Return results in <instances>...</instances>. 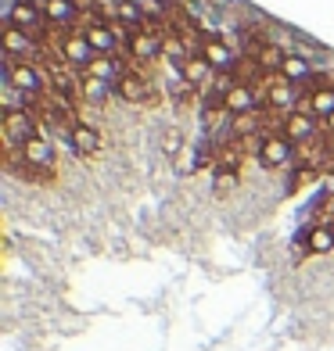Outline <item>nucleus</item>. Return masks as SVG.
I'll return each instance as SVG.
<instances>
[{
	"label": "nucleus",
	"mask_w": 334,
	"mask_h": 351,
	"mask_svg": "<svg viewBox=\"0 0 334 351\" xmlns=\"http://www.w3.org/2000/svg\"><path fill=\"white\" fill-rule=\"evenodd\" d=\"M4 133L11 143H19V147H25L33 136H40V125L33 119V111L29 108H8L4 111Z\"/></svg>",
	"instance_id": "f257e3e1"
},
{
	"label": "nucleus",
	"mask_w": 334,
	"mask_h": 351,
	"mask_svg": "<svg viewBox=\"0 0 334 351\" xmlns=\"http://www.w3.org/2000/svg\"><path fill=\"white\" fill-rule=\"evenodd\" d=\"M4 79H8V86H11V90H22L25 97H40V90H43V75H40V69L29 65V61H14V58H8V72H4Z\"/></svg>",
	"instance_id": "f03ea898"
},
{
	"label": "nucleus",
	"mask_w": 334,
	"mask_h": 351,
	"mask_svg": "<svg viewBox=\"0 0 334 351\" xmlns=\"http://www.w3.org/2000/svg\"><path fill=\"white\" fill-rule=\"evenodd\" d=\"M295 158V143L288 136H266L259 143V162L266 169H284Z\"/></svg>",
	"instance_id": "7ed1b4c3"
},
{
	"label": "nucleus",
	"mask_w": 334,
	"mask_h": 351,
	"mask_svg": "<svg viewBox=\"0 0 334 351\" xmlns=\"http://www.w3.org/2000/svg\"><path fill=\"white\" fill-rule=\"evenodd\" d=\"M40 22H43V14L33 0H19V4H11V11H8V25L22 29V33H36Z\"/></svg>",
	"instance_id": "20e7f679"
},
{
	"label": "nucleus",
	"mask_w": 334,
	"mask_h": 351,
	"mask_svg": "<svg viewBox=\"0 0 334 351\" xmlns=\"http://www.w3.org/2000/svg\"><path fill=\"white\" fill-rule=\"evenodd\" d=\"M61 54H65V61H69V65H76V69H90L93 61H98V51L87 43V36L61 40Z\"/></svg>",
	"instance_id": "39448f33"
},
{
	"label": "nucleus",
	"mask_w": 334,
	"mask_h": 351,
	"mask_svg": "<svg viewBox=\"0 0 334 351\" xmlns=\"http://www.w3.org/2000/svg\"><path fill=\"white\" fill-rule=\"evenodd\" d=\"M201 58L212 65V72H227V69H234L237 65V58H234V51L223 40H205L201 43Z\"/></svg>",
	"instance_id": "423d86ee"
},
{
	"label": "nucleus",
	"mask_w": 334,
	"mask_h": 351,
	"mask_svg": "<svg viewBox=\"0 0 334 351\" xmlns=\"http://www.w3.org/2000/svg\"><path fill=\"white\" fill-rule=\"evenodd\" d=\"M259 108V97H256V90H252L248 83H237L234 90H230V97H227V111H230V119L237 115H252V111Z\"/></svg>",
	"instance_id": "0eeeda50"
},
{
	"label": "nucleus",
	"mask_w": 334,
	"mask_h": 351,
	"mask_svg": "<svg viewBox=\"0 0 334 351\" xmlns=\"http://www.w3.org/2000/svg\"><path fill=\"white\" fill-rule=\"evenodd\" d=\"M22 158H25L29 165H36V169H51V165H54V147H51V140H47L43 133L33 136V140H29L25 147H22Z\"/></svg>",
	"instance_id": "6e6552de"
},
{
	"label": "nucleus",
	"mask_w": 334,
	"mask_h": 351,
	"mask_svg": "<svg viewBox=\"0 0 334 351\" xmlns=\"http://www.w3.org/2000/svg\"><path fill=\"white\" fill-rule=\"evenodd\" d=\"M115 93H119L126 104H144V101H148V83H144V75L126 72L119 83H115Z\"/></svg>",
	"instance_id": "1a4fd4ad"
},
{
	"label": "nucleus",
	"mask_w": 334,
	"mask_h": 351,
	"mask_svg": "<svg viewBox=\"0 0 334 351\" xmlns=\"http://www.w3.org/2000/svg\"><path fill=\"white\" fill-rule=\"evenodd\" d=\"M295 83H288L284 75H277V79H269V86H266V101L274 104V108H280V111H288L291 115V104H295Z\"/></svg>",
	"instance_id": "9d476101"
},
{
	"label": "nucleus",
	"mask_w": 334,
	"mask_h": 351,
	"mask_svg": "<svg viewBox=\"0 0 334 351\" xmlns=\"http://www.w3.org/2000/svg\"><path fill=\"white\" fill-rule=\"evenodd\" d=\"M69 143H72V151L79 158H90L93 151L101 147V136H98V130H90V125H72V130H69Z\"/></svg>",
	"instance_id": "9b49d317"
},
{
	"label": "nucleus",
	"mask_w": 334,
	"mask_h": 351,
	"mask_svg": "<svg viewBox=\"0 0 334 351\" xmlns=\"http://www.w3.org/2000/svg\"><path fill=\"white\" fill-rule=\"evenodd\" d=\"M284 136H288L291 143H306V140H313V115L309 111H291L288 119H284Z\"/></svg>",
	"instance_id": "f8f14e48"
},
{
	"label": "nucleus",
	"mask_w": 334,
	"mask_h": 351,
	"mask_svg": "<svg viewBox=\"0 0 334 351\" xmlns=\"http://www.w3.org/2000/svg\"><path fill=\"white\" fill-rule=\"evenodd\" d=\"M29 51H33V33H22V29H14V25H4V58L19 61Z\"/></svg>",
	"instance_id": "ddd939ff"
},
{
	"label": "nucleus",
	"mask_w": 334,
	"mask_h": 351,
	"mask_svg": "<svg viewBox=\"0 0 334 351\" xmlns=\"http://www.w3.org/2000/svg\"><path fill=\"white\" fill-rule=\"evenodd\" d=\"M130 51L137 61H155L158 54H162V40L151 36V33H133L130 36Z\"/></svg>",
	"instance_id": "4468645a"
},
{
	"label": "nucleus",
	"mask_w": 334,
	"mask_h": 351,
	"mask_svg": "<svg viewBox=\"0 0 334 351\" xmlns=\"http://www.w3.org/2000/svg\"><path fill=\"white\" fill-rule=\"evenodd\" d=\"M115 40H119V33H115V29H108V25H90V29H87V43H90L98 54H104V58L115 51Z\"/></svg>",
	"instance_id": "2eb2a0df"
},
{
	"label": "nucleus",
	"mask_w": 334,
	"mask_h": 351,
	"mask_svg": "<svg viewBox=\"0 0 334 351\" xmlns=\"http://www.w3.org/2000/svg\"><path fill=\"white\" fill-rule=\"evenodd\" d=\"M306 247H309L313 254H327V251H334V222H320V226H313Z\"/></svg>",
	"instance_id": "dca6fc26"
},
{
	"label": "nucleus",
	"mask_w": 334,
	"mask_h": 351,
	"mask_svg": "<svg viewBox=\"0 0 334 351\" xmlns=\"http://www.w3.org/2000/svg\"><path fill=\"white\" fill-rule=\"evenodd\" d=\"M76 14L79 11L69 4V0H47V4H43V19L51 22V25H72Z\"/></svg>",
	"instance_id": "f3484780"
},
{
	"label": "nucleus",
	"mask_w": 334,
	"mask_h": 351,
	"mask_svg": "<svg viewBox=\"0 0 334 351\" xmlns=\"http://www.w3.org/2000/svg\"><path fill=\"white\" fill-rule=\"evenodd\" d=\"M183 79H187V83L194 86V90H201L205 83H209V79H216V72H212V65H209L205 58H190L187 65H183Z\"/></svg>",
	"instance_id": "a211bd4d"
},
{
	"label": "nucleus",
	"mask_w": 334,
	"mask_h": 351,
	"mask_svg": "<svg viewBox=\"0 0 334 351\" xmlns=\"http://www.w3.org/2000/svg\"><path fill=\"white\" fill-rule=\"evenodd\" d=\"M115 19H119L126 29H133V33H137V25L144 22V8L133 4V0H119V4H115Z\"/></svg>",
	"instance_id": "6ab92c4d"
},
{
	"label": "nucleus",
	"mask_w": 334,
	"mask_h": 351,
	"mask_svg": "<svg viewBox=\"0 0 334 351\" xmlns=\"http://www.w3.org/2000/svg\"><path fill=\"white\" fill-rule=\"evenodd\" d=\"M280 75L288 79V83H306V79H309V61L298 58V54H288V58H284Z\"/></svg>",
	"instance_id": "aec40b11"
},
{
	"label": "nucleus",
	"mask_w": 334,
	"mask_h": 351,
	"mask_svg": "<svg viewBox=\"0 0 334 351\" xmlns=\"http://www.w3.org/2000/svg\"><path fill=\"white\" fill-rule=\"evenodd\" d=\"M309 115H320V119H331V115H334V90H331V86L313 90V97H309Z\"/></svg>",
	"instance_id": "412c9836"
},
{
	"label": "nucleus",
	"mask_w": 334,
	"mask_h": 351,
	"mask_svg": "<svg viewBox=\"0 0 334 351\" xmlns=\"http://www.w3.org/2000/svg\"><path fill=\"white\" fill-rule=\"evenodd\" d=\"M108 93H115V86L111 83H104V79H93V75H87L83 79V97H90L93 104H101Z\"/></svg>",
	"instance_id": "4be33fe9"
},
{
	"label": "nucleus",
	"mask_w": 334,
	"mask_h": 351,
	"mask_svg": "<svg viewBox=\"0 0 334 351\" xmlns=\"http://www.w3.org/2000/svg\"><path fill=\"white\" fill-rule=\"evenodd\" d=\"M284 58H288V54H280V47H274V43H266L263 51L256 54V61H259L263 69H277V72L284 69Z\"/></svg>",
	"instance_id": "5701e85b"
},
{
	"label": "nucleus",
	"mask_w": 334,
	"mask_h": 351,
	"mask_svg": "<svg viewBox=\"0 0 334 351\" xmlns=\"http://www.w3.org/2000/svg\"><path fill=\"white\" fill-rule=\"evenodd\" d=\"M180 147H183V136H180L177 130H169V133L162 136V151H166V154H172V158H177V151H180Z\"/></svg>",
	"instance_id": "b1692460"
},
{
	"label": "nucleus",
	"mask_w": 334,
	"mask_h": 351,
	"mask_svg": "<svg viewBox=\"0 0 334 351\" xmlns=\"http://www.w3.org/2000/svg\"><path fill=\"white\" fill-rule=\"evenodd\" d=\"M69 4H72L76 11H90V8H93V0H69Z\"/></svg>",
	"instance_id": "393cba45"
},
{
	"label": "nucleus",
	"mask_w": 334,
	"mask_h": 351,
	"mask_svg": "<svg viewBox=\"0 0 334 351\" xmlns=\"http://www.w3.org/2000/svg\"><path fill=\"white\" fill-rule=\"evenodd\" d=\"M327 130H331V133H334V115H331V119H327Z\"/></svg>",
	"instance_id": "a878e982"
}]
</instances>
